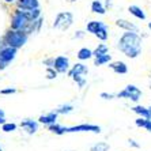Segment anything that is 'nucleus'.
<instances>
[{"label": "nucleus", "mask_w": 151, "mask_h": 151, "mask_svg": "<svg viewBox=\"0 0 151 151\" xmlns=\"http://www.w3.org/2000/svg\"><path fill=\"white\" fill-rule=\"evenodd\" d=\"M55 112H56L57 114H68V113L74 112V106L72 105H61V106H59Z\"/></svg>", "instance_id": "nucleus-25"}, {"label": "nucleus", "mask_w": 151, "mask_h": 151, "mask_svg": "<svg viewBox=\"0 0 151 151\" xmlns=\"http://www.w3.org/2000/svg\"><path fill=\"white\" fill-rule=\"evenodd\" d=\"M30 19H29L27 11H21L17 10L12 15V21H11V27L14 30H23L26 26L30 23Z\"/></svg>", "instance_id": "nucleus-4"}, {"label": "nucleus", "mask_w": 151, "mask_h": 151, "mask_svg": "<svg viewBox=\"0 0 151 151\" xmlns=\"http://www.w3.org/2000/svg\"><path fill=\"white\" fill-rule=\"evenodd\" d=\"M21 127L23 128V129L27 131V134L33 135L37 132V129H38V123H35V121H33V120H25V121H22L21 123Z\"/></svg>", "instance_id": "nucleus-16"}, {"label": "nucleus", "mask_w": 151, "mask_h": 151, "mask_svg": "<svg viewBox=\"0 0 151 151\" xmlns=\"http://www.w3.org/2000/svg\"><path fill=\"white\" fill-rule=\"evenodd\" d=\"M117 49L128 59H136L143 50V40L136 32H125L117 42Z\"/></svg>", "instance_id": "nucleus-1"}, {"label": "nucleus", "mask_w": 151, "mask_h": 151, "mask_svg": "<svg viewBox=\"0 0 151 151\" xmlns=\"http://www.w3.org/2000/svg\"><path fill=\"white\" fill-rule=\"evenodd\" d=\"M128 12H129L131 15H134L135 18H137V19H140V21H144V19L147 18L143 8L139 7V6H135V4H132V6L128 7Z\"/></svg>", "instance_id": "nucleus-14"}, {"label": "nucleus", "mask_w": 151, "mask_h": 151, "mask_svg": "<svg viewBox=\"0 0 151 151\" xmlns=\"http://www.w3.org/2000/svg\"><path fill=\"white\" fill-rule=\"evenodd\" d=\"M128 143H129L131 147H135V148H139V147H140V144L136 143V140H134V139H129V140H128Z\"/></svg>", "instance_id": "nucleus-35"}, {"label": "nucleus", "mask_w": 151, "mask_h": 151, "mask_svg": "<svg viewBox=\"0 0 151 151\" xmlns=\"http://www.w3.org/2000/svg\"><path fill=\"white\" fill-rule=\"evenodd\" d=\"M68 1H75V0H68Z\"/></svg>", "instance_id": "nucleus-43"}, {"label": "nucleus", "mask_w": 151, "mask_h": 151, "mask_svg": "<svg viewBox=\"0 0 151 151\" xmlns=\"http://www.w3.org/2000/svg\"><path fill=\"white\" fill-rule=\"evenodd\" d=\"M27 15H29V19H30V21H37V19L41 17V10H40V8L30 10V11H27Z\"/></svg>", "instance_id": "nucleus-26"}, {"label": "nucleus", "mask_w": 151, "mask_h": 151, "mask_svg": "<svg viewBox=\"0 0 151 151\" xmlns=\"http://www.w3.org/2000/svg\"><path fill=\"white\" fill-rule=\"evenodd\" d=\"M116 26L120 29H123L124 32H136L139 33V27L135 23H132L128 19H117L116 21Z\"/></svg>", "instance_id": "nucleus-10"}, {"label": "nucleus", "mask_w": 151, "mask_h": 151, "mask_svg": "<svg viewBox=\"0 0 151 151\" xmlns=\"http://www.w3.org/2000/svg\"><path fill=\"white\" fill-rule=\"evenodd\" d=\"M72 79H74V81L78 83L79 88H83L84 86H86V83H87V81H86L84 75H75V76H72Z\"/></svg>", "instance_id": "nucleus-27"}, {"label": "nucleus", "mask_w": 151, "mask_h": 151, "mask_svg": "<svg viewBox=\"0 0 151 151\" xmlns=\"http://www.w3.org/2000/svg\"><path fill=\"white\" fill-rule=\"evenodd\" d=\"M142 97V90L139 87H136L135 84H128L124 90L119 91L116 94V98H124V99H129L132 102H139Z\"/></svg>", "instance_id": "nucleus-3"}, {"label": "nucleus", "mask_w": 151, "mask_h": 151, "mask_svg": "<svg viewBox=\"0 0 151 151\" xmlns=\"http://www.w3.org/2000/svg\"><path fill=\"white\" fill-rule=\"evenodd\" d=\"M68 76L72 78L75 75H87L88 74V68L87 65H84L83 63H76L75 65H72L71 70H68Z\"/></svg>", "instance_id": "nucleus-11"}, {"label": "nucleus", "mask_w": 151, "mask_h": 151, "mask_svg": "<svg viewBox=\"0 0 151 151\" xmlns=\"http://www.w3.org/2000/svg\"><path fill=\"white\" fill-rule=\"evenodd\" d=\"M48 129L52 132V134H56V135H64L65 134V131H67V128L63 125H60V124L55 123V124H50V125H48Z\"/></svg>", "instance_id": "nucleus-23"}, {"label": "nucleus", "mask_w": 151, "mask_h": 151, "mask_svg": "<svg viewBox=\"0 0 151 151\" xmlns=\"http://www.w3.org/2000/svg\"><path fill=\"white\" fill-rule=\"evenodd\" d=\"M106 53H109V46L106 44H98V46L93 50V57H99Z\"/></svg>", "instance_id": "nucleus-21"}, {"label": "nucleus", "mask_w": 151, "mask_h": 151, "mask_svg": "<svg viewBox=\"0 0 151 151\" xmlns=\"http://www.w3.org/2000/svg\"><path fill=\"white\" fill-rule=\"evenodd\" d=\"M109 150H110V144L106 143V142H97L90 147V151H109Z\"/></svg>", "instance_id": "nucleus-24"}, {"label": "nucleus", "mask_w": 151, "mask_h": 151, "mask_svg": "<svg viewBox=\"0 0 151 151\" xmlns=\"http://www.w3.org/2000/svg\"><path fill=\"white\" fill-rule=\"evenodd\" d=\"M57 76V72H56V70L53 67H48L46 68V78L48 79H55V78Z\"/></svg>", "instance_id": "nucleus-29"}, {"label": "nucleus", "mask_w": 151, "mask_h": 151, "mask_svg": "<svg viewBox=\"0 0 151 151\" xmlns=\"http://www.w3.org/2000/svg\"><path fill=\"white\" fill-rule=\"evenodd\" d=\"M0 117H4V112L1 109H0Z\"/></svg>", "instance_id": "nucleus-40"}, {"label": "nucleus", "mask_w": 151, "mask_h": 151, "mask_svg": "<svg viewBox=\"0 0 151 151\" xmlns=\"http://www.w3.org/2000/svg\"><path fill=\"white\" fill-rule=\"evenodd\" d=\"M53 68L56 70L57 74H67L70 70V59L67 56H57L55 59Z\"/></svg>", "instance_id": "nucleus-8"}, {"label": "nucleus", "mask_w": 151, "mask_h": 151, "mask_svg": "<svg viewBox=\"0 0 151 151\" xmlns=\"http://www.w3.org/2000/svg\"><path fill=\"white\" fill-rule=\"evenodd\" d=\"M14 93H17V88H14V87H12V88H4V90H1V91H0V94H4V95H6V94H14Z\"/></svg>", "instance_id": "nucleus-32"}, {"label": "nucleus", "mask_w": 151, "mask_h": 151, "mask_svg": "<svg viewBox=\"0 0 151 151\" xmlns=\"http://www.w3.org/2000/svg\"><path fill=\"white\" fill-rule=\"evenodd\" d=\"M18 7L25 11H30L34 8H40L38 0H18Z\"/></svg>", "instance_id": "nucleus-12"}, {"label": "nucleus", "mask_w": 151, "mask_h": 151, "mask_svg": "<svg viewBox=\"0 0 151 151\" xmlns=\"http://www.w3.org/2000/svg\"><path fill=\"white\" fill-rule=\"evenodd\" d=\"M148 109H150V110H151V104H150V106H148Z\"/></svg>", "instance_id": "nucleus-42"}, {"label": "nucleus", "mask_w": 151, "mask_h": 151, "mask_svg": "<svg viewBox=\"0 0 151 151\" xmlns=\"http://www.w3.org/2000/svg\"><path fill=\"white\" fill-rule=\"evenodd\" d=\"M76 56L81 61H86V60H90L93 57V50L88 49V48H81Z\"/></svg>", "instance_id": "nucleus-20"}, {"label": "nucleus", "mask_w": 151, "mask_h": 151, "mask_svg": "<svg viewBox=\"0 0 151 151\" xmlns=\"http://www.w3.org/2000/svg\"><path fill=\"white\" fill-rule=\"evenodd\" d=\"M99 97H101L102 99H106V101H108V99H113L114 98V97H116V95L114 94H110V93H101V94H99Z\"/></svg>", "instance_id": "nucleus-31"}, {"label": "nucleus", "mask_w": 151, "mask_h": 151, "mask_svg": "<svg viewBox=\"0 0 151 151\" xmlns=\"http://www.w3.org/2000/svg\"><path fill=\"white\" fill-rule=\"evenodd\" d=\"M146 120L147 119H144V117H137V119L135 120V124H136V127H139V128H143Z\"/></svg>", "instance_id": "nucleus-30"}, {"label": "nucleus", "mask_w": 151, "mask_h": 151, "mask_svg": "<svg viewBox=\"0 0 151 151\" xmlns=\"http://www.w3.org/2000/svg\"><path fill=\"white\" fill-rule=\"evenodd\" d=\"M147 27H148V30H150V32H151V21L147 23Z\"/></svg>", "instance_id": "nucleus-39"}, {"label": "nucleus", "mask_w": 151, "mask_h": 151, "mask_svg": "<svg viewBox=\"0 0 151 151\" xmlns=\"http://www.w3.org/2000/svg\"><path fill=\"white\" fill-rule=\"evenodd\" d=\"M4 123H6V119H4V117H0V124H1V125H3Z\"/></svg>", "instance_id": "nucleus-38"}, {"label": "nucleus", "mask_w": 151, "mask_h": 151, "mask_svg": "<svg viewBox=\"0 0 151 151\" xmlns=\"http://www.w3.org/2000/svg\"><path fill=\"white\" fill-rule=\"evenodd\" d=\"M75 132H93V134H101V127L94 124H79L67 128L65 134H75Z\"/></svg>", "instance_id": "nucleus-7"}, {"label": "nucleus", "mask_w": 151, "mask_h": 151, "mask_svg": "<svg viewBox=\"0 0 151 151\" xmlns=\"http://www.w3.org/2000/svg\"><path fill=\"white\" fill-rule=\"evenodd\" d=\"M94 35L98 40H101V41H106V40L109 38V29H108V25L105 23V25L102 26V27L99 29V30L95 33Z\"/></svg>", "instance_id": "nucleus-22"}, {"label": "nucleus", "mask_w": 151, "mask_h": 151, "mask_svg": "<svg viewBox=\"0 0 151 151\" xmlns=\"http://www.w3.org/2000/svg\"><path fill=\"white\" fill-rule=\"evenodd\" d=\"M74 22V17L71 12H60L55 19L53 27L55 29H61V30H67Z\"/></svg>", "instance_id": "nucleus-6"}, {"label": "nucleus", "mask_w": 151, "mask_h": 151, "mask_svg": "<svg viewBox=\"0 0 151 151\" xmlns=\"http://www.w3.org/2000/svg\"><path fill=\"white\" fill-rule=\"evenodd\" d=\"M15 129H17V124L14 123H4L1 125V131H4V132H12Z\"/></svg>", "instance_id": "nucleus-28"}, {"label": "nucleus", "mask_w": 151, "mask_h": 151, "mask_svg": "<svg viewBox=\"0 0 151 151\" xmlns=\"http://www.w3.org/2000/svg\"><path fill=\"white\" fill-rule=\"evenodd\" d=\"M112 61V55L106 53V55H102L99 57H94V65L95 67H101V65H105V64H109Z\"/></svg>", "instance_id": "nucleus-19"}, {"label": "nucleus", "mask_w": 151, "mask_h": 151, "mask_svg": "<svg viewBox=\"0 0 151 151\" xmlns=\"http://www.w3.org/2000/svg\"><path fill=\"white\" fill-rule=\"evenodd\" d=\"M57 116H59V114H57L55 110H52V112L46 113V114H42V116L38 119V121L41 124H45V125H50V124H55V123H56Z\"/></svg>", "instance_id": "nucleus-13"}, {"label": "nucleus", "mask_w": 151, "mask_h": 151, "mask_svg": "<svg viewBox=\"0 0 151 151\" xmlns=\"http://www.w3.org/2000/svg\"><path fill=\"white\" fill-rule=\"evenodd\" d=\"M15 55H17V48L4 45L0 49V70H4L7 67L8 64L15 59Z\"/></svg>", "instance_id": "nucleus-5"}, {"label": "nucleus", "mask_w": 151, "mask_h": 151, "mask_svg": "<svg viewBox=\"0 0 151 151\" xmlns=\"http://www.w3.org/2000/svg\"><path fill=\"white\" fill-rule=\"evenodd\" d=\"M104 6H105L106 10H108V8H112V7H113V1H112V0H105Z\"/></svg>", "instance_id": "nucleus-37"}, {"label": "nucleus", "mask_w": 151, "mask_h": 151, "mask_svg": "<svg viewBox=\"0 0 151 151\" xmlns=\"http://www.w3.org/2000/svg\"><path fill=\"white\" fill-rule=\"evenodd\" d=\"M150 88H151V82H150Z\"/></svg>", "instance_id": "nucleus-44"}, {"label": "nucleus", "mask_w": 151, "mask_h": 151, "mask_svg": "<svg viewBox=\"0 0 151 151\" xmlns=\"http://www.w3.org/2000/svg\"><path fill=\"white\" fill-rule=\"evenodd\" d=\"M4 41H6L4 45H8V46H12V48L19 49L27 41V33L23 32V30H12V32H8L6 34Z\"/></svg>", "instance_id": "nucleus-2"}, {"label": "nucleus", "mask_w": 151, "mask_h": 151, "mask_svg": "<svg viewBox=\"0 0 151 151\" xmlns=\"http://www.w3.org/2000/svg\"><path fill=\"white\" fill-rule=\"evenodd\" d=\"M84 34H86V33H84V32H82V30H78V32L74 34V38H76V40H79V38H83V37H84Z\"/></svg>", "instance_id": "nucleus-34"}, {"label": "nucleus", "mask_w": 151, "mask_h": 151, "mask_svg": "<svg viewBox=\"0 0 151 151\" xmlns=\"http://www.w3.org/2000/svg\"><path fill=\"white\" fill-rule=\"evenodd\" d=\"M0 151H3V150H1V147H0Z\"/></svg>", "instance_id": "nucleus-45"}, {"label": "nucleus", "mask_w": 151, "mask_h": 151, "mask_svg": "<svg viewBox=\"0 0 151 151\" xmlns=\"http://www.w3.org/2000/svg\"><path fill=\"white\" fill-rule=\"evenodd\" d=\"M132 112L136 113L139 117H144V119H147V120H151V110L143 105L134 106V108H132Z\"/></svg>", "instance_id": "nucleus-15"}, {"label": "nucleus", "mask_w": 151, "mask_h": 151, "mask_svg": "<svg viewBox=\"0 0 151 151\" xmlns=\"http://www.w3.org/2000/svg\"><path fill=\"white\" fill-rule=\"evenodd\" d=\"M104 25H105V23H104L102 21H90V22H87L86 30H87V33L95 34V33L98 32V30H99V29H101Z\"/></svg>", "instance_id": "nucleus-18"}, {"label": "nucleus", "mask_w": 151, "mask_h": 151, "mask_svg": "<svg viewBox=\"0 0 151 151\" xmlns=\"http://www.w3.org/2000/svg\"><path fill=\"white\" fill-rule=\"evenodd\" d=\"M108 67L114 72V74H119V75H125L128 72V65H127L124 61H110Z\"/></svg>", "instance_id": "nucleus-9"}, {"label": "nucleus", "mask_w": 151, "mask_h": 151, "mask_svg": "<svg viewBox=\"0 0 151 151\" xmlns=\"http://www.w3.org/2000/svg\"><path fill=\"white\" fill-rule=\"evenodd\" d=\"M146 131L151 132V120H146V123H144V127H143Z\"/></svg>", "instance_id": "nucleus-36"}, {"label": "nucleus", "mask_w": 151, "mask_h": 151, "mask_svg": "<svg viewBox=\"0 0 151 151\" xmlns=\"http://www.w3.org/2000/svg\"><path fill=\"white\" fill-rule=\"evenodd\" d=\"M91 12L94 14H99V15H105L106 14V8L104 6L101 0H93L91 3Z\"/></svg>", "instance_id": "nucleus-17"}, {"label": "nucleus", "mask_w": 151, "mask_h": 151, "mask_svg": "<svg viewBox=\"0 0 151 151\" xmlns=\"http://www.w3.org/2000/svg\"><path fill=\"white\" fill-rule=\"evenodd\" d=\"M4 1H7V3H12V1H15V0H4Z\"/></svg>", "instance_id": "nucleus-41"}, {"label": "nucleus", "mask_w": 151, "mask_h": 151, "mask_svg": "<svg viewBox=\"0 0 151 151\" xmlns=\"http://www.w3.org/2000/svg\"><path fill=\"white\" fill-rule=\"evenodd\" d=\"M44 64H45L46 67H53V64H55V57H50V59L44 60Z\"/></svg>", "instance_id": "nucleus-33"}]
</instances>
